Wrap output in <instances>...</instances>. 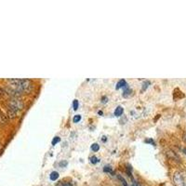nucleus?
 <instances>
[{
	"instance_id": "f257e3e1",
	"label": "nucleus",
	"mask_w": 186,
	"mask_h": 186,
	"mask_svg": "<svg viewBox=\"0 0 186 186\" xmlns=\"http://www.w3.org/2000/svg\"><path fill=\"white\" fill-rule=\"evenodd\" d=\"M8 82L10 83L12 89L18 93H23V92L29 93L34 89V84L29 79L12 78V79H8Z\"/></svg>"
},
{
	"instance_id": "f03ea898",
	"label": "nucleus",
	"mask_w": 186,
	"mask_h": 186,
	"mask_svg": "<svg viewBox=\"0 0 186 186\" xmlns=\"http://www.w3.org/2000/svg\"><path fill=\"white\" fill-rule=\"evenodd\" d=\"M24 104L23 101L18 99V98H13L9 103V109L13 110V111H15L17 113L20 110L24 109Z\"/></svg>"
},
{
	"instance_id": "7ed1b4c3",
	"label": "nucleus",
	"mask_w": 186,
	"mask_h": 186,
	"mask_svg": "<svg viewBox=\"0 0 186 186\" xmlns=\"http://www.w3.org/2000/svg\"><path fill=\"white\" fill-rule=\"evenodd\" d=\"M173 180L176 186H186L184 180L181 176V174L180 172H176L173 176Z\"/></svg>"
},
{
	"instance_id": "20e7f679",
	"label": "nucleus",
	"mask_w": 186,
	"mask_h": 186,
	"mask_svg": "<svg viewBox=\"0 0 186 186\" xmlns=\"http://www.w3.org/2000/svg\"><path fill=\"white\" fill-rule=\"evenodd\" d=\"M8 116L4 114V113H2L1 111H0V124H3V125H5V124H7L8 123Z\"/></svg>"
},
{
	"instance_id": "39448f33",
	"label": "nucleus",
	"mask_w": 186,
	"mask_h": 186,
	"mask_svg": "<svg viewBox=\"0 0 186 186\" xmlns=\"http://www.w3.org/2000/svg\"><path fill=\"white\" fill-rule=\"evenodd\" d=\"M131 94H132V90H131V89H129L128 87V85L125 87V89H124V92H123V97H125V98H128L129 96H131Z\"/></svg>"
},
{
	"instance_id": "423d86ee",
	"label": "nucleus",
	"mask_w": 186,
	"mask_h": 186,
	"mask_svg": "<svg viewBox=\"0 0 186 186\" xmlns=\"http://www.w3.org/2000/svg\"><path fill=\"white\" fill-rule=\"evenodd\" d=\"M127 86V82H126V80H124V79H121V80H119L118 81V83L116 84V87H115V89H121V88H124V87H126Z\"/></svg>"
},
{
	"instance_id": "0eeeda50",
	"label": "nucleus",
	"mask_w": 186,
	"mask_h": 186,
	"mask_svg": "<svg viewBox=\"0 0 186 186\" xmlns=\"http://www.w3.org/2000/svg\"><path fill=\"white\" fill-rule=\"evenodd\" d=\"M123 112H124L123 108H122L121 106H118V107H116V109L115 110V116H120V115H122Z\"/></svg>"
},
{
	"instance_id": "6e6552de",
	"label": "nucleus",
	"mask_w": 186,
	"mask_h": 186,
	"mask_svg": "<svg viewBox=\"0 0 186 186\" xmlns=\"http://www.w3.org/2000/svg\"><path fill=\"white\" fill-rule=\"evenodd\" d=\"M50 178L51 180H56L59 178V173L57 171H52L50 175Z\"/></svg>"
},
{
	"instance_id": "1a4fd4ad",
	"label": "nucleus",
	"mask_w": 186,
	"mask_h": 186,
	"mask_svg": "<svg viewBox=\"0 0 186 186\" xmlns=\"http://www.w3.org/2000/svg\"><path fill=\"white\" fill-rule=\"evenodd\" d=\"M117 178H118V180L122 182V185H123V186H128V183H127V181H126V180H125L121 175H117Z\"/></svg>"
},
{
	"instance_id": "9d476101",
	"label": "nucleus",
	"mask_w": 186,
	"mask_h": 186,
	"mask_svg": "<svg viewBox=\"0 0 186 186\" xmlns=\"http://www.w3.org/2000/svg\"><path fill=\"white\" fill-rule=\"evenodd\" d=\"M99 149H100V145H99L98 143H93V144L91 145V150H92L93 152H98Z\"/></svg>"
},
{
	"instance_id": "9b49d317",
	"label": "nucleus",
	"mask_w": 186,
	"mask_h": 186,
	"mask_svg": "<svg viewBox=\"0 0 186 186\" xmlns=\"http://www.w3.org/2000/svg\"><path fill=\"white\" fill-rule=\"evenodd\" d=\"M80 120H81V115H76L74 116V118H73L74 123H78Z\"/></svg>"
},
{
	"instance_id": "f8f14e48",
	"label": "nucleus",
	"mask_w": 186,
	"mask_h": 186,
	"mask_svg": "<svg viewBox=\"0 0 186 186\" xmlns=\"http://www.w3.org/2000/svg\"><path fill=\"white\" fill-rule=\"evenodd\" d=\"M60 141H61V138H60V137H58V136L54 137L53 140H52V145H56L58 142H60Z\"/></svg>"
},
{
	"instance_id": "ddd939ff",
	"label": "nucleus",
	"mask_w": 186,
	"mask_h": 186,
	"mask_svg": "<svg viewBox=\"0 0 186 186\" xmlns=\"http://www.w3.org/2000/svg\"><path fill=\"white\" fill-rule=\"evenodd\" d=\"M78 105H79L78 101H77V100H75V101L73 102V108H74L75 111H76V110L78 109Z\"/></svg>"
},
{
	"instance_id": "4468645a",
	"label": "nucleus",
	"mask_w": 186,
	"mask_h": 186,
	"mask_svg": "<svg viewBox=\"0 0 186 186\" xmlns=\"http://www.w3.org/2000/svg\"><path fill=\"white\" fill-rule=\"evenodd\" d=\"M90 162H91L92 164H97V163L99 162V159H98L96 156H91V157H90Z\"/></svg>"
},
{
	"instance_id": "2eb2a0df",
	"label": "nucleus",
	"mask_w": 186,
	"mask_h": 186,
	"mask_svg": "<svg viewBox=\"0 0 186 186\" xmlns=\"http://www.w3.org/2000/svg\"><path fill=\"white\" fill-rule=\"evenodd\" d=\"M103 170H104V172H110V173H112V172H113V170H112L111 167H108V166H105V167H104V168H103Z\"/></svg>"
},
{
	"instance_id": "dca6fc26",
	"label": "nucleus",
	"mask_w": 186,
	"mask_h": 186,
	"mask_svg": "<svg viewBox=\"0 0 186 186\" xmlns=\"http://www.w3.org/2000/svg\"><path fill=\"white\" fill-rule=\"evenodd\" d=\"M63 186H72V184L70 182H64L63 183Z\"/></svg>"
},
{
	"instance_id": "f3484780",
	"label": "nucleus",
	"mask_w": 186,
	"mask_h": 186,
	"mask_svg": "<svg viewBox=\"0 0 186 186\" xmlns=\"http://www.w3.org/2000/svg\"><path fill=\"white\" fill-rule=\"evenodd\" d=\"M3 94H4V91H3V89L1 88H0V97L3 96Z\"/></svg>"
},
{
	"instance_id": "a211bd4d",
	"label": "nucleus",
	"mask_w": 186,
	"mask_h": 186,
	"mask_svg": "<svg viewBox=\"0 0 186 186\" xmlns=\"http://www.w3.org/2000/svg\"><path fill=\"white\" fill-rule=\"evenodd\" d=\"M183 141L186 142V132L184 133V135H183Z\"/></svg>"
},
{
	"instance_id": "6ab92c4d",
	"label": "nucleus",
	"mask_w": 186,
	"mask_h": 186,
	"mask_svg": "<svg viewBox=\"0 0 186 186\" xmlns=\"http://www.w3.org/2000/svg\"><path fill=\"white\" fill-rule=\"evenodd\" d=\"M98 114H99V115H102V111H99V113H98Z\"/></svg>"
},
{
	"instance_id": "aec40b11",
	"label": "nucleus",
	"mask_w": 186,
	"mask_h": 186,
	"mask_svg": "<svg viewBox=\"0 0 186 186\" xmlns=\"http://www.w3.org/2000/svg\"><path fill=\"white\" fill-rule=\"evenodd\" d=\"M183 152H184V153H185V154H186V148H184V149H183Z\"/></svg>"
},
{
	"instance_id": "412c9836",
	"label": "nucleus",
	"mask_w": 186,
	"mask_h": 186,
	"mask_svg": "<svg viewBox=\"0 0 186 186\" xmlns=\"http://www.w3.org/2000/svg\"><path fill=\"white\" fill-rule=\"evenodd\" d=\"M58 186H63V183H59V184H58Z\"/></svg>"
},
{
	"instance_id": "4be33fe9",
	"label": "nucleus",
	"mask_w": 186,
	"mask_h": 186,
	"mask_svg": "<svg viewBox=\"0 0 186 186\" xmlns=\"http://www.w3.org/2000/svg\"><path fill=\"white\" fill-rule=\"evenodd\" d=\"M133 186H136V184H133Z\"/></svg>"
},
{
	"instance_id": "5701e85b",
	"label": "nucleus",
	"mask_w": 186,
	"mask_h": 186,
	"mask_svg": "<svg viewBox=\"0 0 186 186\" xmlns=\"http://www.w3.org/2000/svg\"><path fill=\"white\" fill-rule=\"evenodd\" d=\"M0 146H1V144H0Z\"/></svg>"
}]
</instances>
